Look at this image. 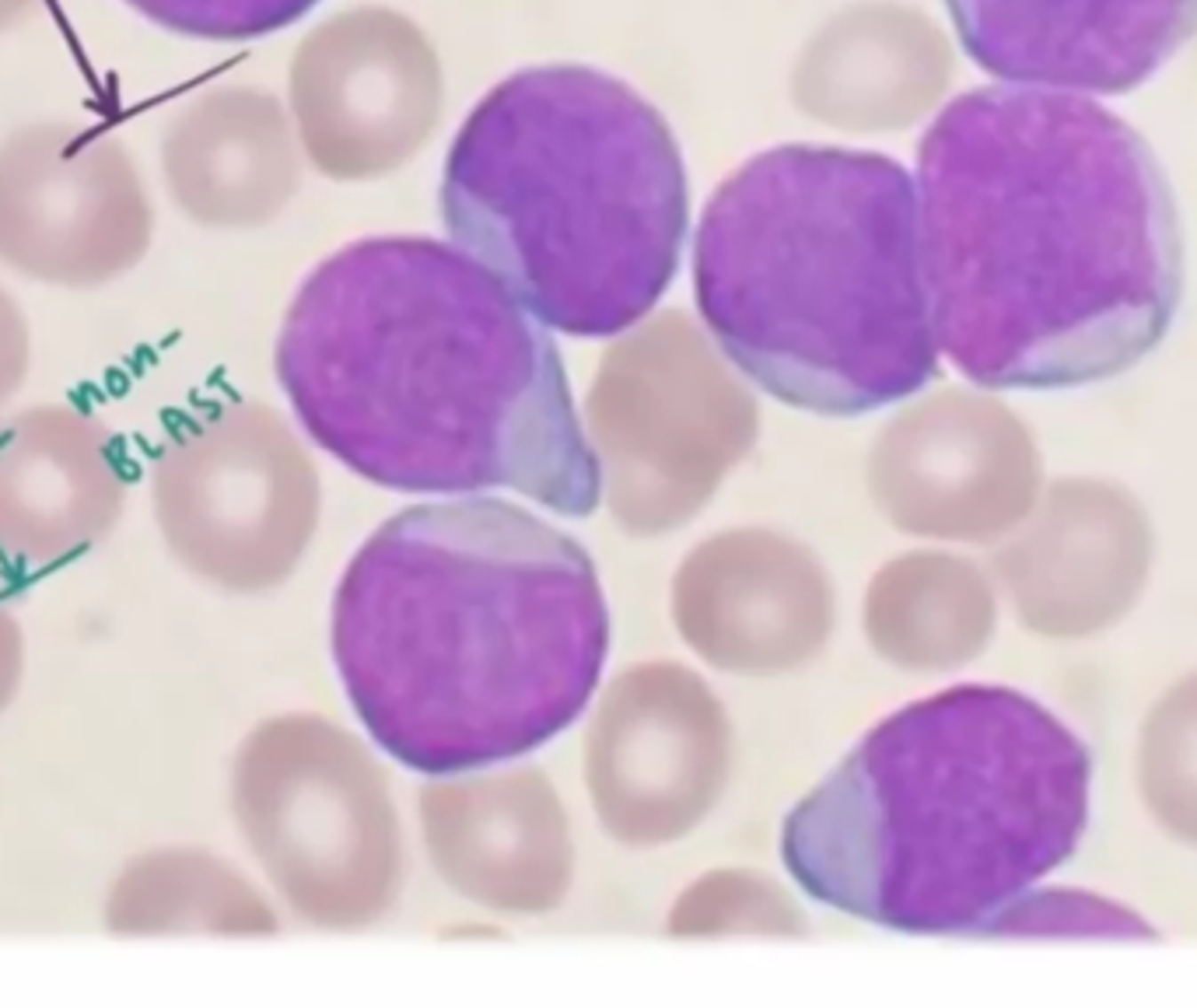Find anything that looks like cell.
Listing matches in <instances>:
<instances>
[{
	"instance_id": "obj_1",
	"label": "cell",
	"mask_w": 1197,
	"mask_h": 1008,
	"mask_svg": "<svg viewBox=\"0 0 1197 1008\" xmlns=\"http://www.w3.org/2000/svg\"><path fill=\"white\" fill-rule=\"evenodd\" d=\"M914 186L935 343L973 386H1096L1177 323L1187 249L1173 186L1096 99L963 92L928 123Z\"/></svg>"
},
{
	"instance_id": "obj_2",
	"label": "cell",
	"mask_w": 1197,
	"mask_h": 1008,
	"mask_svg": "<svg viewBox=\"0 0 1197 1008\" xmlns=\"http://www.w3.org/2000/svg\"><path fill=\"white\" fill-rule=\"evenodd\" d=\"M274 364L312 442L379 487L515 491L568 518L602 501L554 336L456 242L343 245L291 298Z\"/></svg>"
},
{
	"instance_id": "obj_3",
	"label": "cell",
	"mask_w": 1197,
	"mask_h": 1008,
	"mask_svg": "<svg viewBox=\"0 0 1197 1008\" xmlns=\"http://www.w3.org/2000/svg\"><path fill=\"white\" fill-rule=\"evenodd\" d=\"M333 662L375 746L417 774L525 756L588 708L610 655L592 557L501 498L382 522L333 596Z\"/></svg>"
},
{
	"instance_id": "obj_4",
	"label": "cell",
	"mask_w": 1197,
	"mask_h": 1008,
	"mask_svg": "<svg viewBox=\"0 0 1197 1008\" xmlns=\"http://www.w3.org/2000/svg\"><path fill=\"white\" fill-rule=\"evenodd\" d=\"M1096 753L1016 686L960 683L872 725L785 820L805 896L900 935H980L1082 847Z\"/></svg>"
},
{
	"instance_id": "obj_5",
	"label": "cell",
	"mask_w": 1197,
	"mask_h": 1008,
	"mask_svg": "<svg viewBox=\"0 0 1197 1008\" xmlns=\"http://www.w3.org/2000/svg\"><path fill=\"white\" fill-rule=\"evenodd\" d=\"M693 298L742 375L809 413H872L938 375L917 186L879 151L753 155L700 214Z\"/></svg>"
},
{
	"instance_id": "obj_6",
	"label": "cell",
	"mask_w": 1197,
	"mask_h": 1008,
	"mask_svg": "<svg viewBox=\"0 0 1197 1008\" xmlns=\"http://www.w3.org/2000/svg\"><path fill=\"white\" fill-rule=\"evenodd\" d=\"M449 238L550 330L610 340L669 291L686 245V168L662 112L585 67H525L456 130Z\"/></svg>"
},
{
	"instance_id": "obj_7",
	"label": "cell",
	"mask_w": 1197,
	"mask_h": 1008,
	"mask_svg": "<svg viewBox=\"0 0 1197 1008\" xmlns=\"http://www.w3.org/2000/svg\"><path fill=\"white\" fill-rule=\"evenodd\" d=\"M151 508L186 571L228 592H259L284 578L308 540L312 473L274 413L231 406L158 448Z\"/></svg>"
},
{
	"instance_id": "obj_8",
	"label": "cell",
	"mask_w": 1197,
	"mask_h": 1008,
	"mask_svg": "<svg viewBox=\"0 0 1197 1008\" xmlns=\"http://www.w3.org/2000/svg\"><path fill=\"white\" fill-rule=\"evenodd\" d=\"M155 214L113 140L63 126L0 148V263L57 287H99L137 267Z\"/></svg>"
},
{
	"instance_id": "obj_9",
	"label": "cell",
	"mask_w": 1197,
	"mask_h": 1008,
	"mask_svg": "<svg viewBox=\"0 0 1197 1008\" xmlns=\"http://www.w3.org/2000/svg\"><path fill=\"white\" fill-rule=\"evenodd\" d=\"M973 67L1072 95H1131L1197 36V0H942Z\"/></svg>"
},
{
	"instance_id": "obj_10",
	"label": "cell",
	"mask_w": 1197,
	"mask_h": 1008,
	"mask_svg": "<svg viewBox=\"0 0 1197 1008\" xmlns=\"http://www.w3.org/2000/svg\"><path fill=\"white\" fill-rule=\"evenodd\" d=\"M126 504L113 431L74 403H46L0 424V557L57 567L102 543Z\"/></svg>"
},
{
	"instance_id": "obj_11",
	"label": "cell",
	"mask_w": 1197,
	"mask_h": 1008,
	"mask_svg": "<svg viewBox=\"0 0 1197 1008\" xmlns=\"http://www.w3.org/2000/svg\"><path fill=\"white\" fill-rule=\"evenodd\" d=\"M106 932L123 939L151 935H256L274 932L263 900L225 861L165 847L123 865L106 896Z\"/></svg>"
},
{
	"instance_id": "obj_12",
	"label": "cell",
	"mask_w": 1197,
	"mask_h": 1008,
	"mask_svg": "<svg viewBox=\"0 0 1197 1008\" xmlns=\"http://www.w3.org/2000/svg\"><path fill=\"white\" fill-rule=\"evenodd\" d=\"M158 28L211 39V43H242L281 32L305 18L319 0H123Z\"/></svg>"
},
{
	"instance_id": "obj_13",
	"label": "cell",
	"mask_w": 1197,
	"mask_h": 1008,
	"mask_svg": "<svg viewBox=\"0 0 1197 1008\" xmlns=\"http://www.w3.org/2000/svg\"><path fill=\"white\" fill-rule=\"evenodd\" d=\"M28 375V323L18 301L0 287V406Z\"/></svg>"
},
{
	"instance_id": "obj_14",
	"label": "cell",
	"mask_w": 1197,
	"mask_h": 1008,
	"mask_svg": "<svg viewBox=\"0 0 1197 1008\" xmlns=\"http://www.w3.org/2000/svg\"><path fill=\"white\" fill-rule=\"evenodd\" d=\"M25 676V634L14 613L0 603V711L14 700Z\"/></svg>"
},
{
	"instance_id": "obj_15",
	"label": "cell",
	"mask_w": 1197,
	"mask_h": 1008,
	"mask_svg": "<svg viewBox=\"0 0 1197 1008\" xmlns=\"http://www.w3.org/2000/svg\"><path fill=\"white\" fill-rule=\"evenodd\" d=\"M25 4H28V0H0V21L11 18V14H18Z\"/></svg>"
}]
</instances>
